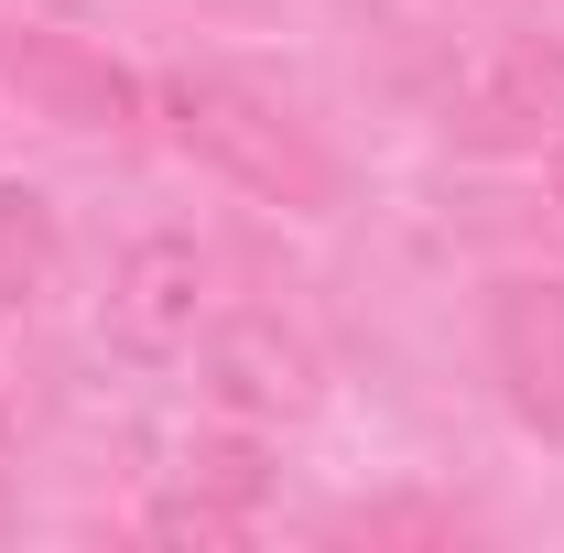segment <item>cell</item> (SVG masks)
<instances>
[{"label": "cell", "mask_w": 564, "mask_h": 553, "mask_svg": "<svg viewBox=\"0 0 564 553\" xmlns=\"http://www.w3.org/2000/svg\"><path fill=\"white\" fill-rule=\"evenodd\" d=\"M163 131L185 141L196 163H207L217 185H239V196H261V207H293V217H326L348 196V174H337V152L304 131L293 109H282L272 87H250V76H217V66H185L163 76Z\"/></svg>", "instance_id": "6da1fadb"}, {"label": "cell", "mask_w": 564, "mask_h": 553, "mask_svg": "<svg viewBox=\"0 0 564 553\" xmlns=\"http://www.w3.org/2000/svg\"><path fill=\"white\" fill-rule=\"evenodd\" d=\"M445 131H456V152H543V141H564V44L554 33L499 44L489 66L456 87Z\"/></svg>", "instance_id": "7a4b0ae2"}, {"label": "cell", "mask_w": 564, "mask_h": 553, "mask_svg": "<svg viewBox=\"0 0 564 553\" xmlns=\"http://www.w3.org/2000/svg\"><path fill=\"white\" fill-rule=\"evenodd\" d=\"M0 87H22L44 120H66V131H131L141 120V87L98 44H76V33H44V22H0Z\"/></svg>", "instance_id": "3957f363"}, {"label": "cell", "mask_w": 564, "mask_h": 553, "mask_svg": "<svg viewBox=\"0 0 564 553\" xmlns=\"http://www.w3.org/2000/svg\"><path fill=\"white\" fill-rule=\"evenodd\" d=\"M207 326V250L196 239H141L120 282H109V337L141 347V358H163V347H185Z\"/></svg>", "instance_id": "277c9868"}, {"label": "cell", "mask_w": 564, "mask_h": 553, "mask_svg": "<svg viewBox=\"0 0 564 553\" xmlns=\"http://www.w3.org/2000/svg\"><path fill=\"white\" fill-rule=\"evenodd\" d=\"M489 347H499V380H510V402L543 423V434H564V282H554V272L499 282V304H489Z\"/></svg>", "instance_id": "5b68a950"}, {"label": "cell", "mask_w": 564, "mask_h": 553, "mask_svg": "<svg viewBox=\"0 0 564 553\" xmlns=\"http://www.w3.org/2000/svg\"><path fill=\"white\" fill-rule=\"evenodd\" d=\"M217 402H239V413H293V402H304V358H293L272 326H239V337L217 347Z\"/></svg>", "instance_id": "8992f818"}, {"label": "cell", "mask_w": 564, "mask_h": 553, "mask_svg": "<svg viewBox=\"0 0 564 553\" xmlns=\"http://www.w3.org/2000/svg\"><path fill=\"white\" fill-rule=\"evenodd\" d=\"M152 543H239L250 532V499H228V488H174V499H152V521H141Z\"/></svg>", "instance_id": "52a82bcc"}, {"label": "cell", "mask_w": 564, "mask_h": 553, "mask_svg": "<svg viewBox=\"0 0 564 553\" xmlns=\"http://www.w3.org/2000/svg\"><path fill=\"white\" fill-rule=\"evenodd\" d=\"M55 261V228H44V196L33 185H0V293H33Z\"/></svg>", "instance_id": "ba28073f"}, {"label": "cell", "mask_w": 564, "mask_h": 553, "mask_svg": "<svg viewBox=\"0 0 564 553\" xmlns=\"http://www.w3.org/2000/svg\"><path fill=\"white\" fill-rule=\"evenodd\" d=\"M467 521L445 510V499H380V510H348L337 521V543H456Z\"/></svg>", "instance_id": "9c48e42d"}, {"label": "cell", "mask_w": 564, "mask_h": 553, "mask_svg": "<svg viewBox=\"0 0 564 553\" xmlns=\"http://www.w3.org/2000/svg\"><path fill=\"white\" fill-rule=\"evenodd\" d=\"M0 510H11V423H0Z\"/></svg>", "instance_id": "30bf717a"}, {"label": "cell", "mask_w": 564, "mask_h": 553, "mask_svg": "<svg viewBox=\"0 0 564 553\" xmlns=\"http://www.w3.org/2000/svg\"><path fill=\"white\" fill-rule=\"evenodd\" d=\"M554 196H564V141H554Z\"/></svg>", "instance_id": "8fae6325"}]
</instances>
